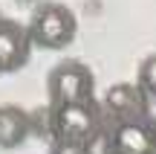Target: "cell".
<instances>
[{"label": "cell", "instance_id": "obj_1", "mask_svg": "<svg viewBox=\"0 0 156 154\" xmlns=\"http://www.w3.org/2000/svg\"><path fill=\"white\" fill-rule=\"evenodd\" d=\"M29 35L44 50H61L75 38V15L64 3H44L29 23Z\"/></svg>", "mask_w": 156, "mask_h": 154}, {"label": "cell", "instance_id": "obj_2", "mask_svg": "<svg viewBox=\"0 0 156 154\" xmlns=\"http://www.w3.org/2000/svg\"><path fill=\"white\" fill-rule=\"evenodd\" d=\"M93 96V73L78 61H64L49 73V102L52 111L61 105L90 102Z\"/></svg>", "mask_w": 156, "mask_h": 154}, {"label": "cell", "instance_id": "obj_3", "mask_svg": "<svg viewBox=\"0 0 156 154\" xmlns=\"http://www.w3.org/2000/svg\"><path fill=\"white\" fill-rule=\"evenodd\" d=\"M32 35L15 21H0V73L20 70L29 58Z\"/></svg>", "mask_w": 156, "mask_h": 154}, {"label": "cell", "instance_id": "obj_4", "mask_svg": "<svg viewBox=\"0 0 156 154\" xmlns=\"http://www.w3.org/2000/svg\"><path fill=\"white\" fill-rule=\"evenodd\" d=\"M93 131V114L87 102L55 108V134L58 140H87Z\"/></svg>", "mask_w": 156, "mask_h": 154}, {"label": "cell", "instance_id": "obj_5", "mask_svg": "<svg viewBox=\"0 0 156 154\" xmlns=\"http://www.w3.org/2000/svg\"><path fill=\"white\" fill-rule=\"evenodd\" d=\"M29 125H32V119L23 108H15V105L0 108V148L20 145L29 134Z\"/></svg>", "mask_w": 156, "mask_h": 154}, {"label": "cell", "instance_id": "obj_6", "mask_svg": "<svg viewBox=\"0 0 156 154\" xmlns=\"http://www.w3.org/2000/svg\"><path fill=\"white\" fill-rule=\"evenodd\" d=\"M107 108L119 111V114H142L145 111V90L142 87H133V85H113L104 96Z\"/></svg>", "mask_w": 156, "mask_h": 154}, {"label": "cell", "instance_id": "obj_7", "mask_svg": "<svg viewBox=\"0 0 156 154\" xmlns=\"http://www.w3.org/2000/svg\"><path fill=\"white\" fill-rule=\"evenodd\" d=\"M116 148L119 154H151L153 151V137L136 122H127L116 131Z\"/></svg>", "mask_w": 156, "mask_h": 154}, {"label": "cell", "instance_id": "obj_8", "mask_svg": "<svg viewBox=\"0 0 156 154\" xmlns=\"http://www.w3.org/2000/svg\"><path fill=\"white\" fill-rule=\"evenodd\" d=\"M139 87L145 93H156V55L142 61V67H139Z\"/></svg>", "mask_w": 156, "mask_h": 154}, {"label": "cell", "instance_id": "obj_9", "mask_svg": "<svg viewBox=\"0 0 156 154\" xmlns=\"http://www.w3.org/2000/svg\"><path fill=\"white\" fill-rule=\"evenodd\" d=\"M49 154H90L84 140H55Z\"/></svg>", "mask_w": 156, "mask_h": 154}, {"label": "cell", "instance_id": "obj_10", "mask_svg": "<svg viewBox=\"0 0 156 154\" xmlns=\"http://www.w3.org/2000/svg\"><path fill=\"white\" fill-rule=\"evenodd\" d=\"M17 3H29V0H17Z\"/></svg>", "mask_w": 156, "mask_h": 154}]
</instances>
